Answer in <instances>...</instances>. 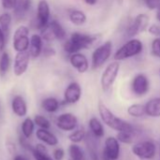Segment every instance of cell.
<instances>
[{
    "instance_id": "6da1fadb",
    "label": "cell",
    "mask_w": 160,
    "mask_h": 160,
    "mask_svg": "<svg viewBox=\"0 0 160 160\" xmlns=\"http://www.w3.org/2000/svg\"><path fill=\"white\" fill-rule=\"evenodd\" d=\"M98 113L101 121L114 131H128L135 130L136 128L128 121L116 116L103 102H98Z\"/></svg>"
},
{
    "instance_id": "7a4b0ae2",
    "label": "cell",
    "mask_w": 160,
    "mask_h": 160,
    "mask_svg": "<svg viewBox=\"0 0 160 160\" xmlns=\"http://www.w3.org/2000/svg\"><path fill=\"white\" fill-rule=\"evenodd\" d=\"M95 40L96 38L94 36L75 32L71 35L70 38L66 41L64 45V50L67 53L71 55L73 53L79 52L82 49L89 48Z\"/></svg>"
},
{
    "instance_id": "3957f363",
    "label": "cell",
    "mask_w": 160,
    "mask_h": 160,
    "mask_svg": "<svg viewBox=\"0 0 160 160\" xmlns=\"http://www.w3.org/2000/svg\"><path fill=\"white\" fill-rule=\"evenodd\" d=\"M142 50H143V44L140 39L137 38L130 39L116 51L114 54V60L121 61L136 56L140 54L142 52Z\"/></svg>"
},
{
    "instance_id": "277c9868",
    "label": "cell",
    "mask_w": 160,
    "mask_h": 160,
    "mask_svg": "<svg viewBox=\"0 0 160 160\" xmlns=\"http://www.w3.org/2000/svg\"><path fill=\"white\" fill-rule=\"evenodd\" d=\"M132 154L141 160L153 159L157 155V145L151 140L136 142L131 148Z\"/></svg>"
},
{
    "instance_id": "5b68a950",
    "label": "cell",
    "mask_w": 160,
    "mask_h": 160,
    "mask_svg": "<svg viewBox=\"0 0 160 160\" xmlns=\"http://www.w3.org/2000/svg\"><path fill=\"white\" fill-rule=\"evenodd\" d=\"M29 29L25 25H20L13 34L12 46L17 52H26L29 49Z\"/></svg>"
},
{
    "instance_id": "8992f818",
    "label": "cell",
    "mask_w": 160,
    "mask_h": 160,
    "mask_svg": "<svg viewBox=\"0 0 160 160\" xmlns=\"http://www.w3.org/2000/svg\"><path fill=\"white\" fill-rule=\"evenodd\" d=\"M119 70H120L119 61L112 62L104 69L102 76H101V80H100V83H101V87H102L103 91L107 92L112 87L113 83L115 82V81L118 77Z\"/></svg>"
},
{
    "instance_id": "52a82bcc",
    "label": "cell",
    "mask_w": 160,
    "mask_h": 160,
    "mask_svg": "<svg viewBox=\"0 0 160 160\" xmlns=\"http://www.w3.org/2000/svg\"><path fill=\"white\" fill-rule=\"evenodd\" d=\"M112 52V41H106L98 46L92 54V68L97 69L101 68L110 58Z\"/></svg>"
},
{
    "instance_id": "ba28073f",
    "label": "cell",
    "mask_w": 160,
    "mask_h": 160,
    "mask_svg": "<svg viewBox=\"0 0 160 160\" xmlns=\"http://www.w3.org/2000/svg\"><path fill=\"white\" fill-rule=\"evenodd\" d=\"M121 146L116 137L110 136L104 142L101 160H118L120 158Z\"/></svg>"
},
{
    "instance_id": "9c48e42d",
    "label": "cell",
    "mask_w": 160,
    "mask_h": 160,
    "mask_svg": "<svg viewBox=\"0 0 160 160\" xmlns=\"http://www.w3.org/2000/svg\"><path fill=\"white\" fill-rule=\"evenodd\" d=\"M149 22H150V18L147 14H144V13L139 14L134 19L132 23L129 24V26L128 27L127 37L133 38V37H136L137 35L144 32L149 25Z\"/></svg>"
},
{
    "instance_id": "30bf717a",
    "label": "cell",
    "mask_w": 160,
    "mask_h": 160,
    "mask_svg": "<svg viewBox=\"0 0 160 160\" xmlns=\"http://www.w3.org/2000/svg\"><path fill=\"white\" fill-rule=\"evenodd\" d=\"M50 6L46 0H40L37 8V27L43 31L50 23Z\"/></svg>"
},
{
    "instance_id": "8fae6325",
    "label": "cell",
    "mask_w": 160,
    "mask_h": 160,
    "mask_svg": "<svg viewBox=\"0 0 160 160\" xmlns=\"http://www.w3.org/2000/svg\"><path fill=\"white\" fill-rule=\"evenodd\" d=\"M30 57L31 55L28 51L17 52L14 58V63H13L14 75H16L17 77H20L26 72L29 62H30Z\"/></svg>"
},
{
    "instance_id": "7c38bea8",
    "label": "cell",
    "mask_w": 160,
    "mask_h": 160,
    "mask_svg": "<svg viewBox=\"0 0 160 160\" xmlns=\"http://www.w3.org/2000/svg\"><path fill=\"white\" fill-rule=\"evenodd\" d=\"M56 127L63 131H73L78 127V118L70 112L60 114L56 119Z\"/></svg>"
},
{
    "instance_id": "4fadbf2b",
    "label": "cell",
    "mask_w": 160,
    "mask_h": 160,
    "mask_svg": "<svg viewBox=\"0 0 160 160\" xmlns=\"http://www.w3.org/2000/svg\"><path fill=\"white\" fill-rule=\"evenodd\" d=\"M150 88V82L148 78L144 74H138L134 77L131 82L132 92L137 97L145 96Z\"/></svg>"
},
{
    "instance_id": "5bb4252c",
    "label": "cell",
    "mask_w": 160,
    "mask_h": 160,
    "mask_svg": "<svg viewBox=\"0 0 160 160\" xmlns=\"http://www.w3.org/2000/svg\"><path fill=\"white\" fill-rule=\"evenodd\" d=\"M82 97V87L81 85L73 82L68 85L64 93V101L68 104H75L77 103Z\"/></svg>"
},
{
    "instance_id": "9a60e30c",
    "label": "cell",
    "mask_w": 160,
    "mask_h": 160,
    "mask_svg": "<svg viewBox=\"0 0 160 160\" xmlns=\"http://www.w3.org/2000/svg\"><path fill=\"white\" fill-rule=\"evenodd\" d=\"M71 66L79 72V73H84L89 68V63L85 55L80 52H76L70 55L69 58Z\"/></svg>"
},
{
    "instance_id": "2e32d148",
    "label": "cell",
    "mask_w": 160,
    "mask_h": 160,
    "mask_svg": "<svg viewBox=\"0 0 160 160\" xmlns=\"http://www.w3.org/2000/svg\"><path fill=\"white\" fill-rule=\"evenodd\" d=\"M43 51V38L38 34H34L30 38L29 52L31 57L38 58Z\"/></svg>"
},
{
    "instance_id": "e0dca14e",
    "label": "cell",
    "mask_w": 160,
    "mask_h": 160,
    "mask_svg": "<svg viewBox=\"0 0 160 160\" xmlns=\"http://www.w3.org/2000/svg\"><path fill=\"white\" fill-rule=\"evenodd\" d=\"M12 112L19 117H23L27 113V106L26 102L21 96H16L13 98L11 102Z\"/></svg>"
},
{
    "instance_id": "ac0fdd59",
    "label": "cell",
    "mask_w": 160,
    "mask_h": 160,
    "mask_svg": "<svg viewBox=\"0 0 160 160\" xmlns=\"http://www.w3.org/2000/svg\"><path fill=\"white\" fill-rule=\"evenodd\" d=\"M37 138L41 141L43 143L50 145V146H56L58 144V139L57 137L52 133L51 131H49L48 129H43V128H39L37 130Z\"/></svg>"
},
{
    "instance_id": "d6986e66",
    "label": "cell",
    "mask_w": 160,
    "mask_h": 160,
    "mask_svg": "<svg viewBox=\"0 0 160 160\" xmlns=\"http://www.w3.org/2000/svg\"><path fill=\"white\" fill-rule=\"evenodd\" d=\"M145 113L147 116L152 118L160 117V98H155L146 102Z\"/></svg>"
},
{
    "instance_id": "ffe728a7",
    "label": "cell",
    "mask_w": 160,
    "mask_h": 160,
    "mask_svg": "<svg viewBox=\"0 0 160 160\" xmlns=\"http://www.w3.org/2000/svg\"><path fill=\"white\" fill-rule=\"evenodd\" d=\"M32 8V0H17L13 8L14 16L18 19L23 18Z\"/></svg>"
},
{
    "instance_id": "44dd1931",
    "label": "cell",
    "mask_w": 160,
    "mask_h": 160,
    "mask_svg": "<svg viewBox=\"0 0 160 160\" xmlns=\"http://www.w3.org/2000/svg\"><path fill=\"white\" fill-rule=\"evenodd\" d=\"M89 129L90 133L96 139H100L105 135V129L102 125V122L97 117H92L89 120Z\"/></svg>"
},
{
    "instance_id": "7402d4cb",
    "label": "cell",
    "mask_w": 160,
    "mask_h": 160,
    "mask_svg": "<svg viewBox=\"0 0 160 160\" xmlns=\"http://www.w3.org/2000/svg\"><path fill=\"white\" fill-rule=\"evenodd\" d=\"M48 27H49L50 31L52 32L54 38L59 39V40H62V39L66 38V37H67L66 30L64 29V27L61 25V23L58 21H56V20L51 21Z\"/></svg>"
},
{
    "instance_id": "603a6c76",
    "label": "cell",
    "mask_w": 160,
    "mask_h": 160,
    "mask_svg": "<svg viewBox=\"0 0 160 160\" xmlns=\"http://www.w3.org/2000/svg\"><path fill=\"white\" fill-rule=\"evenodd\" d=\"M136 129L135 130H128V131H120L117 132V140L120 143L124 144H132L135 141L136 137Z\"/></svg>"
},
{
    "instance_id": "cb8c5ba5",
    "label": "cell",
    "mask_w": 160,
    "mask_h": 160,
    "mask_svg": "<svg viewBox=\"0 0 160 160\" xmlns=\"http://www.w3.org/2000/svg\"><path fill=\"white\" fill-rule=\"evenodd\" d=\"M41 107L45 112L52 113V112H55L58 111V109L60 107V103L54 98H47L42 101Z\"/></svg>"
},
{
    "instance_id": "d4e9b609",
    "label": "cell",
    "mask_w": 160,
    "mask_h": 160,
    "mask_svg": "<svg viewBox=\"0 0 160 160\" xmlns=\"http://www.w3.org/2000/svg\"><path fill=\"white\" fill-rule=\"evenodd\" d=\"M69 20L74 25L80 26L86 22L87 18H86L85 13L82 12V10L74 9V10L70 11V13H69Z\"/></svg>"
},
{
    "instance_id": "484cf974",
    "label": "cell",
    "mask_w": 160,
    "mask_h": 160,
    "mask_svg": "<svg viewBox=\"0 0 160 160\" xmlns=\"http://www.w3.org/2000/svg\"><path fill=\"white\" fill-rule=\"evenodd\" d=\"M69 160H85L83 150L76 143H72L68 147Z\"/></svg>"
},
{
    "instance_id": "4316f807",
    "label": "cell",
    "mask_w": 160,
    "mask_h": 160,
    "mask_svg": "<svg viewBox=\"0 0 160 160\" xmlns=\"http://www.w3.org/2000/svg\"><path fill=\"white\" fill-rule=\"evenodd\" d=\"M128 113L134 118H142L146 115L145 106L142 104H132L128 108Z\"/></svg>"
},
{
    "instance_id": "83f0119b",
    "label": "cell",
    "mask_w": 160,
    "mask_h": 160,
    "mask_svg": "<svg viewBox=\"0 0 160 160\" xmlns=\"http://www.w3.org/2000/svg\"><path fill=\"white\" fill-rule=\"evenodd\" d=\"M35 129V122L31 118H25L22 124V133L25 139H29Z\"/></svg>"
},
{
    "instance_id": "f1b7e54d",
    "label": "cell",
    "mask_w": 160,
    "mask_h": 160,
    "mask_svg": "<svg viewBox=\"0 0 160 160\" xmlns=\"http://www.w3.org/2000/svg\"><path fill=\"white\" fill-rule=\"evenodd\" d=\"M12 17L8 12H4L0 15V28L5 34H8L11 25Z\"/></svg>"
},
{
    "instance_id": "f546056e",
    "label": "cell",
    "mask_w": 160,
    "mask_h": 160,
    "mask_svg": "<svg viewBox=\"0 0 160 160\" xmlns=\"http://www.w3.org/2000/svg\"><path fill=\"white\" fill-rule=\"evenodd\" d=\"M10 66V57L8 52H3L0 56V73L5 75L9 68Z\"/></svg>"
},
{
    "instance_id": "4dcf8cb0",
    "label": "cell",
    "mask_w": 160,
    "mask_h": 160,
    "mask_svg": "<svg viewBox=\"0 0 160 160\" xmlns=\"http://www.w3.org/2000/svg\"><path fill=\"white\" fill-rule=\"evenodd\" d=\"M85 138H86V132H85V130L82 129V128H79V129L73 131V132L68 136L69 141H70L72 143H76V144H78V143L82 142V141H84Z\"/></svg>"
},
{
    "instance_id": "1f68e13d",
    "label": "cell",
    "mask_w": 160,
    "mask_h": 160,
    "mask_svg": "<svg viewBox=\"0 0 160 160\" xmlns=\"http://www.w3.org/2000/svg\"><path fill=\"white\" fill-rule=\"evenodd\" d=\"M34 122H35V124H36L38 127H39L40 128L49 129V128H51V123H50V121H49L46 117H44V116H42V115H37V116L35 117V119H34Z\"/></svg>"
},
{
    "instance_id": "d6a6232c",
    "label": "cell",
    "mask_w": 160,
    "mask_h": 160,
    "mask_svg": "<svg viewBox=\"0 0 160 160\" xmlns=\"http://www.w3.org/2000/svg\"><path fill=\"white\" fill-rule=\"evenodd\" d=\"M32 153H33V156L35 158L36 160H54L53 158H52L51 157L48 156V153H41V152H38L37 151L35 148L31 150Z\"/></svg>"
},
{
    "instance_id": "836d02e7",
    "label": "cell",
    "mask_w": 160,
    "mask_h": 160,
    "mask_svg": "<svg viewBox=\"0 0 160 160\" xmlns=\"http://www.w3.org/2000/svg\"><path fill=\"white\" fill-rule=\"evenodd\" d=\"M152 52L154 55L160 58V38H157L152 42Z\"/></svg>"
},
{
    "instance_id": "e575fe53",
    "label": "cell",
    "mask_w": 160,
    "mask_h": 160,
    "mask_svg": "<svg viewBox=\"0 0 160 160\" xmlns=\"http://www.w3.org/2000/svg\"><path fill=\"white\" fill-rule=\"evenodd\" d=\"M17 3V0H1V4L4 9H13L15 8V5Z\"/></svg>"
},
{
    "instance_id": "d590c367",
    "label": "cell",
    "mask_w": 160,
    "mask_h": 160,
    "mask_svg": "<svg viewBox=\"0 0 160 160\" xmlns=\"http://www.w3.org/2000/svg\"><path fill=\"white\" fill-rule=\"evenodd\" d=\"M143 1H144V4L146 5V7L151 10L158 9L160 6V0H143Z\"/></svg>"
},
{
    "instance_id": "8d00e7d4",
    "label": "cell",
    "mask_w": 160,
    "mask_h": 160,
    "mask_svg": "<svg viewBox=\"0 0 160 160\" xmlns=\"http://www.w3.org/2000/svg\"><path fill=\"white\" fill-rule=\"evenodd\" d=\"M65 157V151L62 148H56L53 151V159L62 160Z\"/></svg>"
},
{
    "instance_id": "74e56055",
    "label": "cell",
    "mask_w": 160,
    "mask_h": 160,
    "mask_svg": "<svg viewBox=\"0 0 160 160\" xmlns=\"http://www.w3.org/2000/svg\"><path fill=\"white\" fill-rule=\"evenodd\" d=\"M42 53L44 54L45 57H51V56L55 55L56 52H55V50L52 47L48 46V47H44V49L42 51Z\"/></svg>"
},
{
    "instance_id": "f35d334b",
    "label": "cell",
    "mask_w": 160,
    "mask_h": 160,
    "mask_svg": "<svg viewBox=\"0 0 160 160\" xmlns=\"http://www.w3.org/2000/svg\"><path fill=\"white\" fill-rule=\"evenodd\" d=\"M6 46V34L0 28V54L4 52Z\"/></svg>"
},
{
    "instance_id": "ab89813d",
    "label": "cell",
    "mask_w": 160,
    "mask_h": 160,
    "mask_svg": "<svg viewBox=\"0 0 160 160\" xmlns=\"http://www.w3.org/2000/svg\"><path fill=\"white\" fill-rule=\"evenodd\" d=\"M149 33L155 37H160V27L157 24H153L149 27L148 29Z\"/></svg>"
},
{
    "instance_id": "60d3db41",
    "label": "cell",
    "mask_w": 160,
    "mask_h": 160,
    "mask_svg": "<svg viewBox=\"0 0 160 160\" xmlns=\"http://www.w3.org/2000/svg\"><path fill=\"white\" fill-rule=\"evenodd\" d=\"M84 2H85L87 5L93 6V5H95V4L98 2V0H84Z\"/></svg>"
},
{
    "instance_id": "b9f144b4",
    "label": "cell",
    "mask_w": 160,
    "mask_h": 160,
    "mask_svg": "<svg viewBox=\"0 0 160 160\" xmlns=\"http://www.w3.org/2000/svg\"><path fill=\"white\" fill-rule=\"evenodd\" d=\"M13 160H26V158H25L24 157L21 156V155H18V156H16V157L14 158V159Z\"/></svg>"
},
{
    "instance_id": "7bdbcfd3",
    "label": "cell",
    "mask_w": 160,
    "mask_h": 160,
    "mask_svg": "<svg viewBox=\"0 0 160 160\" xmlns=\"http://www.w3.org/2000/svg\"><path fill=\"white\" fill-rule=\"evenodd\" d=\"M157 19L160 21V6L158 7V11H157Z\"/></svg>"
},
{
    "instance_id": "ee69618b",
    "label": "cell",
    "mask_w": 160,
    "mask_h": 160,
    "mask_svg": "<svg viewBox=\"0 0 160 160\" xmlns=\"http://www.w3.org/2000/svg\"><path fill=\"white\" fill-rule=\"evenodd\" d=\"M117 1H118L119 3H123V2H124V0H117Z\"/></svg>"
}]
</instances>
